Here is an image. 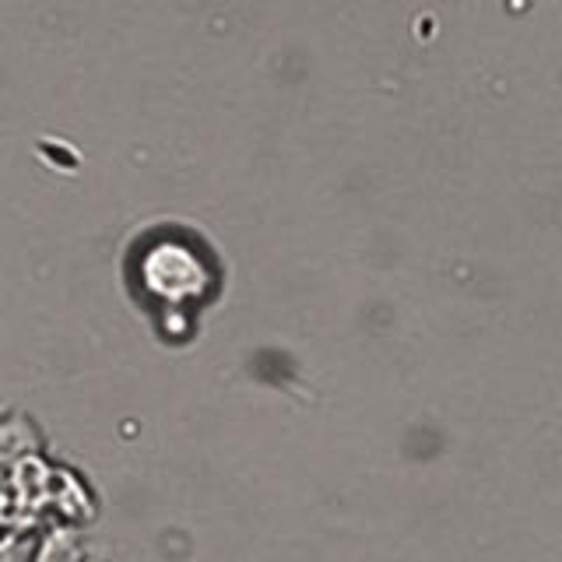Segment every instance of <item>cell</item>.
Instances as JSON below:
<instances>
[{"label": "cell", "mask_w": 562, "mask_h": 562, "mask_svg": "<svg viewBox=\"0 0 562 562\" xmlns=\"http://www.w3.org/2000/svg\"><path fill=\"white\" fill-rule=\"evenodd\" d=\"M99 514V499L70 464L46 457L29 415L0 418V535L40 538L49 527L81 531Z\"/></svg>", "instance_id": "obj_1"}, {"label": "cell", "mask_w": 562, "mask_h": 562, "mask_svg": "<svg viewBox=\"0 0 562 562\" xmlns=\"http://www.w3.org/2000/svg\"><path fill=\"white\" fill-rule=\"evenodd\" d=\"M131 289L151 316L190 313L198 316L222 292V268L198 239L180 233L140 243L131 257Z\"/></svg>", "instance_id": "obj_2"}, {"label": "cell", "mask_w": 562, "mask_h": 562, "mask_svg": "<svg viewBox=\"0 0 562 562\" xmlns=\"http://www.w3.org/2000/svg\"><path fill=\"white\" fill-rule=\"evenodd\" d=\"M35 538L25 535H0V562H29Z\"/></svg>", "instance_id": "obj_3"}]
</instances>
